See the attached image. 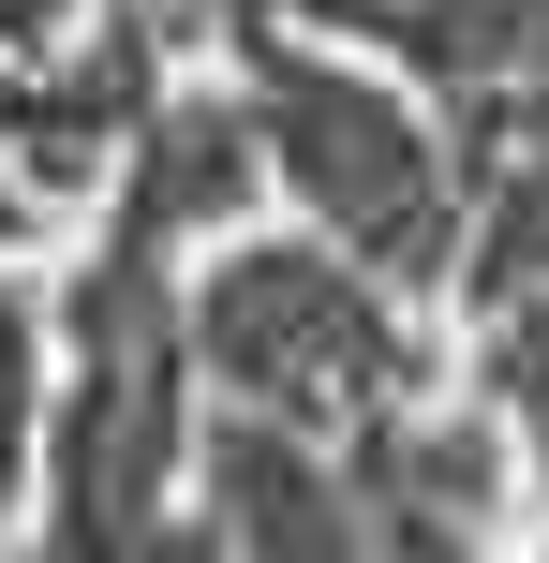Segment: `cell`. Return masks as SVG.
Returning <instances> with one entry per match:
<instances>
[{
  "label": "cell",
  "mask_w": 549,
  "mask_h": 563,
  "mask_svg": "<svg viewBox=\"0 0 549 563\" xmlns=\"http://www.w3.org/2000/svg\"><path fill=\"white\" fill-rule=\"evenodd\" d=\"M520 15H535V0H312V30H327V45L386 59V75H402V89H416L431 119H461L475 89L505 75Z\"/></svg>",
  "instance_id": "obj_4"
},
{
  "label": "cell",
  "mask_w": 549,
  "mask_h": 563,
  "mask_svg": "<svg viewBox=\"0 0 549 563\" xmlns=\"http://www.w3.org/2000/svg\"><path fill=\"white\" fill-rule=\"evenodd\" d=\"M223 45V89H238V134H253V194L267 223L327 238L342 267H372L386 297L446 311V282H461V148H446V119L416 104L386 59L327 45L312 15H238L208 30Z\"/></svg>",
  "instance_id": "obj_1"
},
{
  "label": "cell",
  "mask_w": 549,
  "mask_h": 563,
  "mask_svg": "<svg viewBox=\"0 0 549 563\" xmlns=\"http://www.w3.org/2000/svg\"><path fill=\"white\" fill-rule=\"evenodd\" d=\"M178 356H194L208 416H253L283 445L342 460L356 430H386L402 400L446 386V311L386 297L372 267H342L297 223H238L178 267Z\"/></svg>",
  "instance_id": "obj_2"
},
{
  "label": "cell",
  "mask_w": 549,
  "mask_h": 563,
  "mask_svg": "<svg viewBox=\"0 0 549 563\" xmlns=\"http://www.w3.org/2000/svg\"><path fill=\"white\" fill-rule=\"evenodd\" d=\"M446 371L491 400V430H505V460H520V489L549 505V297L491 311V327H461V341H446Z\"/></svg>",
  "instance_id": "obj_5"
},
{
  "label": "cell",
  "mask_w": 549,
  "mask_h": 563,
  "mask_svg": "<svg viewBox=\"0 0 549 563\" xmlns=\"http://www.w3.org/2000/svg\"><path fill=\"white\" fill-rule=\"evenodd\" d=\"M342 489H356V519H372L386 563H505V519H520V460H505L491 400L461 371L431 400H402L386 430H356Z\"/></svg>",
  "instance_id": "obj_3"
},
{
  "label": "cell",
  "mask_w": 549,
  "mask_h": 563,
  "mask_svg": "<svg viewBox=\"0 0 549 563\" xmlns=\"http://www.w3.org/2000/svg\"><path fill=\"white\" fill-rule=\"evenodd\" d=\"M30 430H45V282L0 253V534L30 505Z\"/></svg>",
  "instance_id": "obj_6"
}]
</instances>
